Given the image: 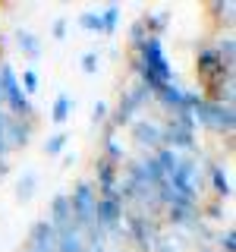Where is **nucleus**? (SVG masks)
Returning a JSON list of instances; mask_svg holds the SVG:
<instances>
[{
  "label": "nucleus",
  "mask_w": 236,
  "mask_h": 252,
  "mask_svg": "<svg viewBox=\"0 0 236 252\" xmlns=\"http://www.w3.org/2000/svg\"><path fill=\"white\" fill-rule=\"evenodd\" d=\"M35 186H38V177H35V173H26V180H19V186H16V199L29 202L31 192H35Z\"/></svg>",
  "instance_id": "f257e3e1"
},
{
  "label": "nucleus",
  "mask_w": 236,
  "mask_h": 252,
  "mask_svg": "<svg viewBox=\"0 0 236 252\" xmlns=\"http://www.w3.org/2000/svg\"><path fill=\"white\" fill-rule=\"evenodd\" d=\"M69 107H73V98H66V94H60L57 104H54V123H63L69 114Z\"/></svg>",
  "instance_id": "f03ea898"
},
{
  "label": "nucleus",
  "mask_w": 236,
  "mask_h": 252,
  "mask_svg": "<svg viewBox=\"0 0 236 252\" xmlns=\"http://www.w3.org/2000/svg\"><path fill=\"white\" fill-rule=\"evenodd\" d=\"M63 145H66V132H57V136L47 139L44 152H47V155H60V152H63Z\"/></svg>",
  "instance_id": "7ed1b4c3"
},
{
  "label": "nucleus",
  "mask_w": 236,
  "mask_h": 252,
  "mask_svg": "<svg viewBox=\"0 0 236 252\" xmlns=\"http://www.w3.org/2000/svg\"><path fill=\"white\" fill-rule=\"evenodd\" d=\"M16 38H19V44H26V47H22V51H26V54H31V57H35V54H38V41H35V38H31V35H29V32H19V35H16Z\"/></svg>",
  "instance_id": "20e7f679"
},
{
  "label": "nucleus",
  "mask_w": 236,
  "mask_h": 252,
  "mask_svg": "<svg viewBox=\"0 0 236 252\" xmlns=\"http://www.w3.org/2000/svg\"><path fill=\"white\" fill-rule=\"evenodd\" d=\"M82 66H85V73H94V66H98V54L88 51V54L82 57Z\"/></svg>",
  "instance_id": "39448f33"
},
{
  "label": "nucleus",
  "mask_w": 236,
  "mask_h": 252,
  "mask_svg": "<svg viewBox=\"0 0 236 252\" xmlns=\"http://www.w3.org/2000/svg\"><path fill=\"white\" fill-rule=\"evenodd\" d=\"M26 85H29V92H35V85H38V79L31 76V73H26Z\"/></svg>",
  "instance_id": "423d86ee"
},
{
  "label": "nucleus",
  "mask_w": 236,
  "mask_h": 252,
  "mask_svg": "<svg viewBox=\"0 0 236 252\" xmlns=\"http://www.w3.org/2000/svg\"><path fill=\"white\" fill-rule=\"evenodd\" d=\"M104 114H107V107H104V104H98V107H94V123H98Z\"/></svg>",
  "instance_id": "0eeeda50"
},
{
  "label": "nucleus",
  "mask_w": 236,
  "mask_h": 252,
  "mask_svg": "<svg viewBox=\"0 0 236 252\" xmlns=\"http://www.w3.org/2000/svg\"><path fill=\"white\" fill-rule=\"evenodd\" d=\"M63 32H66V19H60L57 26H54V35H63Z\"/></svg>",
  "instance_id": "6e6552de"
}]
</instances>
